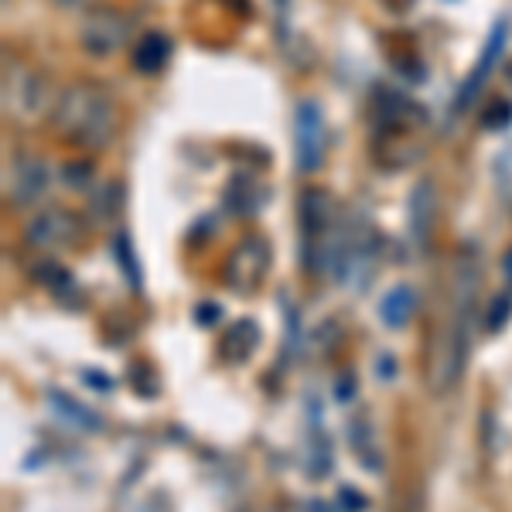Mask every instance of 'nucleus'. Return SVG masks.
Listing matches in <instances>:
<instances>
[{"mask_svg":"<svg viewBox=\"0 0 512 512\" xmlns=\"http://www.w3.org/2000/svg\"><path fill=\"white\" fill-rule=\"evenodd\" d=\"M308 512H332V509H328V506H321V502H315V506H311Z\"/></svg>","mask_w":512,"mask_h":512,"instance_id":"nucleus-21","label":"nucleus"},{"mask_svg":"<svg viewBox=\"0 0 512 512\" xmlns=\"http://www.w3.org/2000/svg\"><path fill=\"white\" fill-rule=\"evenodd\" d=\"M437 219V185L431 178L417 181L414 195H410V226H414V236L424 239L431 236Z\"/></svg>","mask_w":512,"mask_h":512,"instance_id":"nucleus-10","label":"nucleus"},{"mask_svg":"<svg viewBox=\"0 0 512 512\" xmlns=\"http://www.w3.org/2000/svg\"><path fill=\"white\" fill-rule=\"evenodd\" d=\"M475 287H478V263L472 253L458 256L454 267V315L448 325V338H444V379L441 390L458 383L468 362V342H472V311H475Z\"/></svg>","mask_w":512,"mask_h":512,"instance_id":"nucleus-2","label":"nucleus"},{"mask_svg":"<svg viewBox=\"0 0 512 512\" xmlns=\"http://www.w3.org/2000/svg\"><path fill=\"white\" fill-rule=\"evenodd\" d=\"M492 311H495V315L489 318V328H492V332H499V328H502V321H509V311H512V297L499 294V297H495V304H492Z\"/></svg>","mask_w":512,"mask_h":512,"instance_id":"nucleus-18","label":"nucleus"},{"mask_svg":"<svg viewBox=\"0 0 512 512\" xmlns=\"http://www.w3.org/2000/svg\"><path fill=\"white\" fill-rule=\"evenodd\" d=\"M417 311V294L410 284H396L393 291H386L383 304H379V318L386 328H407L414 321Z\"/></svg>","mask_w":512,"mask_h":512,"instance_id":"nucleus-11","label":"nucleus"},{"mask_svg":"<svg viewBox=\"0 0 512 512\" xmlns=\"http://www.w3.org/2000/svg\"><path fill=\"white\" fill-rule=\"evenodd\" d=\"M48 192V164L35 158V154H18L7 175V202L28 209V205L41 202V195Z\"/></svg>","mask_w":512,"mask_h":512,"instance_id":"nucleus-7","label":"nucleus"},{"mask_svg":"<svg viewBox=\"0 0 512 512\" xmlns=\"http://www.w3.org/2000/svg\"><path fill=\"white\" fill-rule=\"evenodd\" d=\"M270 270V243L263 236H243L226 260V280L239 294H250Z\"/></svg>","mask_w":512,"mask_h":512,"instance_id":"nucleus-6","label":"nucleus"},{"mask_svg":"<svg viewBox=\"0 0 512 512\" xmlns=\"http://www.w3.org/2000/svg\"><path fill=\"white\" fill-rule=\"evenodd\" d=\"M55 7H62V11H76V7H86L89 0H52Z\"/></svg>","mask_w":512,"mask_h":512,"instance_id":"nucleus-19","label":"nucleus"},{"mask_svg":"<svg viewBox=\"0 0 512 512\" xmlns=\"http://www.w3.org/2000/svg\"><path fill=\"white\" fill-rule=\"evenodd\" d=\"M506 31H509V21L502 18V21H495V28H492V35L489 41H485V48H482V59L475 62V69L468 72V79L461 82V89H458V99H454V110H468V103L478 96V89L485 86V79L492 76V69H495V62L502 59V45H506Z\"/></svg>","mask_w":512,"mask_h":512,"instance_id":"nucleus-8","label":"nucleus"},{"mask_svg":"<svg viewBox=\"0 0 512 512\" xmlns=\"http://www.w3.org/2000/svg\"><path fill=\"white\" fill-rule=\"evenodd\" d=\"M28 246L38 253H52L62 246H76L82 239V219L69 209H41L24 229Z\"/></svg>","mask_w":512,"mask_h":512,"instance_id":"nucleus-5","label":"nucleus"},{"mask_svg":"<svg viewBox=\"0 0 512 512\" xmlns=\"http://www.w3.org/2000/svg\"><path fill=\"white\" fill-rule=\"evenodd\" d=\"M506 79H509V86H512V59L506 62Z\"/></svg>","mask_w":512,"mask_h":512,"instance_id":"nucleus-22","label":"nucleus"},{"mask_svg":"<svg viewBox=\"0 0 512 512\" xmlns=\"http://www.w3.org/2000/svg\"><path fill=\"white\" fill-rule=\"evenodd\" d=\"M52 407L59 410V414H65V417H76V424L82 427V431H99V417L93 414V410L82 407V403L65 400L62 393H52Z\"/></svg>","mask_w":512,"mask_h":512,"instance_id":"nucleus-14","label":"nucleus"},{"mask_svg":"<svg viewBox=\"0 0 512 512\" xmlns=\"http://www.w3.org/2000/svg\"><path fill=\"white\" fill-rule=\"evenodd\" d=\"M226 205H229V212H236V216H253V212H260L263 209L260 181L250 175L233 178L226 185Z\"/></svg>","mask_w":512,"mask_h":512,"instance_id":"nucleus-12","label":"nucleus"},{"mask_svg":"<svg viewBox=\"0 0 512 512\" xmlns=\"http://www.w3.org/2000/svg\"><path fill=\"white\" fill-rule=\"evenodd\" d=\"M117 260H120V267L127 270V277H130V287H140V267H137V260H134V250H130V236L127 233H120L117 236Z\"/></svg>","mask_w":512,"mask_h":512,"instance_id":"nucleus-16","label":"nucleus"},{"mask_svg":"<svg viewBox=\"0 0 512 512\" xmlns=\"http://www.w3.org/2000/svg\"><path fill=\"white\" fill-rule=\"evenodd\" d=\"M328 158V123L315 99H301L294 110V161L297 171L315 175Z\"/></svg>","mask_w":512,"mask_h":512,"instance_id":"nucleus-3","label":"nucleus"},{"mask_svg":"<svg viewBox=\"0 0 512 512\" xmlns=\"http://www.w3.org/2000/svg\"><path fill=\"white\" fill-rule=\"evenodd\" d=\"M256 338H260V328H256L253 321H236V325L229 328L222 352H226V359H233V362H246L256 349Z\"/></svg>","mask_w":512,"mask_h":512,"instance_id":"nucleus-13","label":"nucleus"},{"mask_svg":"<svg viewBox=\"0 0 512 512\" xmlns=\"http://www.w3.org/2000/svg\"><path fill=\"white\" fill-rule=\"evenodd\" d=\"M130 31H134V18L123 14L120 7H96V11L86 14L79 31V41L89 55L96 59H106V55L120 52L130 41Z\"/></svg>","mask_w":512,"mask_h":512,"instance_id":"nucleus-4","label":"nucleus"},{"mask_svg":"<svg viewBox=\"0 0 512 512\" xmlns=\"http://www.w3.org/2000/svg\"><path fill=\"white\" fill-rule=\"evenodd\" d=\"M52 127L62 140L76 147H89V151H99L113 140L120 127V110L117 99L106 93L99 82H72L65 86L59 99L52 106Z\"/></svg>","mask_w":512,"mask_h":512,"instance_id":"nucleus-1","label":"nucleus"},{"mask_svg":"<svg viewBox=\"0 0 512 512\" xmlns=\"http://www.w3.org/2000/svg\"><path fill=\"white\" fill-rule=\"evenodd\" d=\"M62 181H65V185H72V188H86L89 181H93V164H89V161L65 164V168H62Z\"/></svg>","mask_w":512,"mask_h":512,"instance_id":"nucleus-17","label":"nucleus"},{"mask_svg":"<svg viewBox=\"0 0 512 512\" xmlns=\"http://www.w3.org/2000/svg\"><path fill=\"white\" fill-rule=\"evenodd\" d=\"M171 52H175V45H171V38L164 31H147V35L137 38L130 62H134L140 76H158V72H164V65L171 62Z\"/></svg>","mask_w":512,"mask_h":512,"instance_id":"nucleus-9","label":"nucleus"},{"mask_svg":"<svg viewBox=\"0 0 512 512\" xmlns=\"http://www.w3.org/2000/svg\"><path fill=\"white\" fill-rule=\"evenodd\" d=\"M509 120H512V103H506V99H495V103H489L482 110L485 130H502V127H509Z\"/></svg>","mask_w":512,"mask_h":512,"instance_id":"nucleus-15","label":"nucleus"},{"mask_svg":"<svg viewBox=\"0 0 512 512\" xmlns=\"http://www.w3.org/2000/svg\"><path fill=\"white\" fill-rule=\"evenodd\" d=\"M502 274H506V280L512 284V250H509L506 256H502Z\"/></svg>","mask_w":512,"mask_h":512,"instance_id":"nucleus-20","label":"nucleus"}]
</instances>
